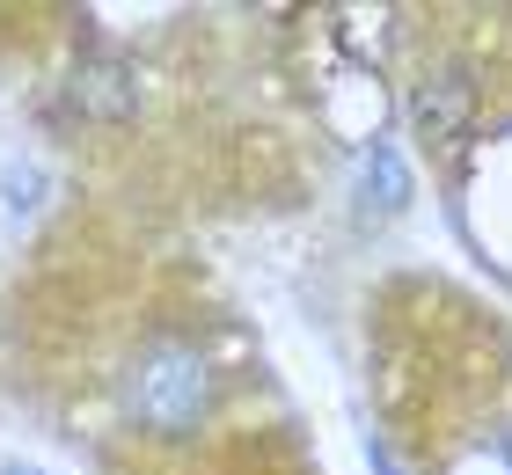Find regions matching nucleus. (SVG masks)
<instances>
[{"label": "nucleus", "instance_id": "423d86ee", "mask_svg": "<svg viewBox=\"0 0 512 475\" xmlns=\"http://www.w3.org/2000/svg\"><path fill=\"white\" fill-rule=\"evenodd\" d=\"M374 475H403V468L388 461V446H374Z\"/></svg>", "mask_w": 512, "mask_h": 475}, {"label": "nucleus", "instance_id": "39448f33", "mask_svg": "<svg viewBox=\"0 0 512 475\" xmlns=\"http://www.w3.org/2000/svg\"><path fill=\"white\" fill-rule=\"evenodd\" d=\"M0 190H8L15 220H30V212L44 205V169H37V161H8V169H0Z\"/></svg>", "mask_w": 512, "mask_h": 475}, {"label": "nucleus", "instance_id": "f03ea898", "mask_svg": "<svg viewBox=\"0 0 512 475\" xmlns=\"http://www.w3.org/2000/svg\"><path fill=\"white\" fill-rule=\"evenodd\" d=\"M410 125H417V139H432V147H447V139L469 125V81L461 74H439V81H425L410 95Z\"/></svg>", "mask_w": 512, "mask_h": 475}, {"label": "nucleus", "instance_id": "7ed1b4c3", "mask_svg": "<svg viewBox=\"0 0 512 475\" xmlns=\"http://www.w3.org/2000/svg\"><path fill=\"white\" fill-rule=\"evenodd\" d=\"M74 103H81L88 117H132L139 88H132V74H125V59H88L81 74H74Z\"/></svg>", "mask_w": 512, "mask_h": 475}, {"label": "nucleus", "instance_id": "6e6552de", "mask_svg": "<svg viewBox=\"0 0 512 475\" xmlns=\"http://www.w3.org/2000/svg\"><path fill=\"white\" fill-rule=\"evenodd\" d=\"M505 461H512V439H505Z\"/></svg>", "mask_w": 512, "mask_h": 475}, {"label": "nucleus", "instance_id": "f257e3e1", "mask_svg": "<svg viewBox=\"0 0 512 475\" xmlns=\"http://www.w3.org/2000/svg\"><path fill=\"white\" fill-rule=\"evenodd\" d=\"M125 410L132 424H147L154 439L198 432V417L213 410V366L191 344H147L125 373Z\"/></svg>", "mask_w": 512, "mask_h": 475}, {"label": "nucleus", "instance_id": "0eeeda50", "mask_svg": "<svg viewBox=\"0 0 512 475\" xmlns=\"http://www.w3.org/2000/svg\"><path fill=\"white\" fill-rule=\"evenodd\" d=\"M0 475H37V468H0Z\"/></svg>", "mask_w": 512, "mask_h": 475}, {"label": "nucleus", "instance_id": "20e7f679", "mask_svg": "<svg viewBox=\"0 0 512 475\" xmlns=\"http://www.w3.org/2000/svg\"><path fill=\"white\" fill-rule=\"evenodd\" d=\"M359 190H366V212H374V220H388V212H403V205H410V176H403V161H395L388 147L366 154Z\"/></svg>", "mask_w": 512, "mask_h": 475}]
</instances>
